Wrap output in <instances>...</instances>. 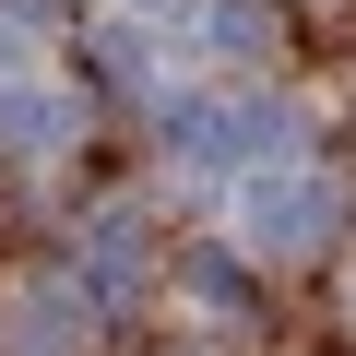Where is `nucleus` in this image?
Here are the masks:
<instances>
[{
    "instance_id": "obj_3",
    "label": "nucleus",
    "mask_w": 356,
    "mask_h": 356,
    "mask_svg": "<svg viewBox=\"0 0 356 356\" xmlns=\"http://www.w3.org/2000/svg\"><path fill=\"white\" fill-rule=\"evenodd\" d=\"M95 344V297L83 273H24L0 297V356H83Z\"/></svg>"
},
{
    "instance_id": "obj_1",
    "label": "nucleus",
    "mask_w": 356,
    "mask_h": 356,
    "mask_svg": "<svg viewBox=\"0 0 356 356\" xmlns=\"http://www.w3.org/2000/svg\"><path fill=\"white\" fill-rule=\"evenodd\" d=\"M154 143L178 154V166H202V178H273V166H297V107L285 95H166L154 107Z\"/></svg>"
},
{
    "instance_id": "obj_8",
    "label": "nucleus",
    "mask_w": 356,
    "mask_h": 356,
    "mask_svg": "<svg viewBox=\"0 0 356 356\" xmlns=\"http://www.w3.org/2000/svg\"><path fill=\"white\" fill-rule=\"evenodd\" d=\"M24 72H36V24H24V13H13V0H0V95H13V83H24Z\"/></svg>"
},
{
    "instance_id": "obj_9",
    "label": "nucleus",
    "mask_w": 356,
    "mask_h": 356,
    "mask_svg": "<svg viewBox=\"0 0 356 356\" xmlns=\"http://www.w3.org/2000/svg\"><path fill=\"white\" fill-rule=\"evenodd\" d=\"M143 13H166V0H143Z\"/></svg>"
},
{
    "instance_id": "obj_4",
    "label": "nucleus",
    "mask_w": 356,
    "mask_h": 356,
    "mask_svg": "<svg viewBox=\"0 0 356 356\" xmlns=\"http://www.w3.org/2000/svg\"><path fill=\"white\" fill-rule=\"evenodd\" d=\"M143 261H154L143 202H107V214L83 226V297H95V309H107V297H143Z\"/></svg>"
},
{
    "instance_id": "obj_6",
    "label": "nucleus",
    "mask_w": 356,
    "mask_h": 356,
    "mask_svg": "<svg viewBox=\"0 0 356 356\" xmlns=\"http://www.w3.org/2000/svg\"><path fill=\"white\" fill-rule=\"evenodd\" d=\"M202 36L226 60H273V0H202Z\"/></svg>"
},
{
    "instance_id": "obj_5",
    "label": "nucleus",
    "mask_w": 356,
    "mask_h": 356,
    "mask_svg": "<svg viewBox=\"0 0 356 356\" xmlns=\"http://www.w3.org/2000/svg\"><path fill=\"white\" fill-rule=\"evenodd\" d=\"M72 131H83V107L48 95V83H13V95H0V154H72Z\"/></svg>"
},
{
    "instance_id": "obj_2",
    "label": "nucleus",
    "mask_w": 356,
    "mask_h": 356,
    "mask_svg": "<svg viewBox=\"0 0 356 356\" xmlns=\"http://www.w3.org/2000/svg\"><path fill=\"white\" fill-rule=\"evenodd\" d=\"M332 226H344V166H273V178H250L238 191V250L250 261H309V250H332Z\"/></svg>"
},
{
    "instance_id": "obj_7",
    "label": "nucleus",
    "mask_w": 356,
    "mask_h": 356,
    "mask_svg": "<svg viewBox=\"0 0 356 356\" xmlns=\"http://www.w3.org/2000/svg\"><path fill=\"white\" fill-rule=\"evenodd\" d=\"M191 297L202 309H250V261L238 250H191Z\"/></svg>"
}]
</instances>
